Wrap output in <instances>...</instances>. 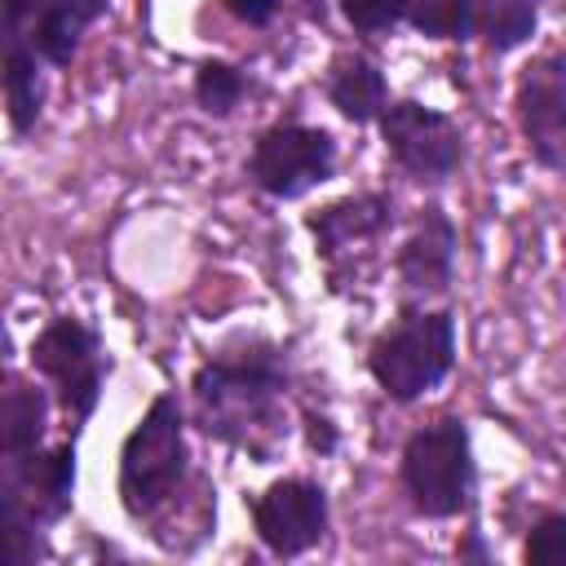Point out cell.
Listing matches in <instances>:
<instances>
[{
	"label": "cell",
	"instance_id": "6da1fadb",
	"mask_svg": "<svg viewBox=\"0 0 566 566\" xmlns=\"http://www.w3.org/2000/svg\"><path fill=\"white\" fill-rule=\"evenodd\" d=\"M292 358L274 336H239L190 371V424L252 464H274L292 438L287 424Z\"/></svg>",
	"mask_w": 566,
	"mask_h": 566
},
{
	"label": "cell",
	"instance_id": "7a4b0ae2",
	"mask_svg": "<svg viewBox=\"0 0 566 566\" xmlns=\"http://www.w3.org/2000/svg\"><path fill=\"white\" fill-rule=\"evenodd\" d=\"M190 411L172 389H159L119 442L115 495L133 526H142L164 553H177V517H186V495L195 482L190 455Z\"/></svg>",
	"mask_w": 566,
	"mask_h": 566
},
{
	"label": "cell",
	"instance_id": "3957f363",
	"mask_svg": "<svg viewBox=\"0 0 566 566\" xmlns=\"http://www.w3.org/2000/svg\"><path fill=\"white\" fill-rule=\"evenodd\" d=\"M460 358V323L451 305L398 301V314L367 340L363 367L385 402L416 407L442 389Z\"/></svg>",
	"mask_w": 566,
	"mask_h": 566
},
{
	"label": "cell",
	"instance_id": "277c9868",
	"mask_svg": "<svg viewBox=\"0 0 566 566\" xmlns=\"http://www.w3.org/2000/svg\"><path fill=\"white\" fill-rule=\"evenodd\" d=\"M398 491L424 522H455L478 513V455L464 416H438L402 438Z\"/></svg>",
	"mask_w": 566,
	"mask_h": 566
},
{
	"label": "cell",
	"instance_id": "5b68a950",
	"mask_svg": "<svg viewBox=\"0 0 566 566\" xmlns=\"http://www.w3.org/2000/svg\"><path fill=\"white\" fill-rule=\"evenodd\" d=\"M301 221L314 239V261L327 274V292L354 296V287L371 279L380 243L398 226V199L389 190H349L340 199L310 208Z\"/></svg>",
	"mask_w": 566,
	"mask_h": 566
},
{
	"label": "cell",
	"instance_id": "8992f818",
	"mask_svg": "<svg viewBox=\"0 0 566 566\" xmlns=\"http://www.w3.org/2000/svg\"><path fill=\"white\" fill-rule=\"evenodd\" d=\"M27 367L53 389V402L66 420V433L80 438L88 420L102 407L106 376H111V349L102 332L80 314H53L27 345Z\"/></svg>",
	"mask_w": 566,
	"mask_h": 566
},
{
	"label": "cell",
	"instance_id": "52a82bcc",
	"mask_svg": "<svg viewBox=\"0 0 566 566\" xmlns=\"http://www.w3.org/2000/svg\"><path fill=\"white\" fill-rule=\"evenodd\" d=\"M340 164V146L332 137V128L323 124H305V119H274L265 124L248 155H243V177L256 195L274 199V203H292L305 199L310 190L327 186L336 177Z\"/></svg>",
	"mask_w": 566,
	"mask_h": 566
},
{
	"label": "cell",
	"instance_id": "ba28073f",
	"mask_svg": "<svg viewBox=\"0 0 566 566\" xmlns=\"http://www.w3.org/2000/svg\"><path fill=\"white\" fill-rule=\"evenodd\" d=\"M385 159L411 181V186H447L464 168V128L455 124L451 111L429 106L420 97H394L385 115L376 119Z\"/></svg>",
	"mask_w": 566,
	"mask_h": 566
},
{
	"label": "cell",
	"instance_id": "9c48e42d",
	"mask_svg": "<svg viewBox=\"0 0 566 566\" xmlns=\"http://www.w3.org/2000/svg\"><path fill=\"white\" fill-rule=\"evenodd\" d=\"M75 442L80 438L66 433L22 460H4V517L13 557L22 553L27 535L44 539V531H53L75 509Z\"/></svg>",
	"mask_w": 566,
	"mask_h": 566
},
{
	"label": "cell",
	"instance_id": "30bf717a",
	"mask_svg": "<svg viewBox=\"0 0 566 566\" xmlns=\"http://www.w3.org/2000/svg\"><path fill=\"white\" fill-rule=\"evenodd\" d=\"M243 509L256 544L279 562H296L314 553L332 531V495L310 473H283L261 491H248Z\"/></svg>",
	"mask_w": 566,
	"mask_h": 566
},
{
	"label": "cell",
	"instance_id": "8fae6325",
	"mask_svg": "<svg viewBox=\"0 0 566 566\" xmlns=\"http://www.w3.org/2000/svg\"><path fill=\"white\" fill-rule=\"evenodd\" d=\"M513 124L535 168H566V49L535 53L513 80Z\"/></svg>",
	"mask_w": 566,
	"mask_h": 566
},
{
	"label": "cell",
	"instance_id": "7c38bea8",
	"mask_svg": "<svg viewBox=\"0 0 566 566\" xmlns=\"http://www.w3.org/2000/svg\"><path fill=\"white\" fill-rule=\"evenodd\" d=\"M455 256H460L455 217L438 199L420 203L416 217H411V230L398 239V248L389 256L398 301H420V305L442 301L455 283Z\"/></svg>",
	"mask_w": 566,
	"mask_h": 566
},
{
	"label": "cell",
	"instance_id": "4fadbf2b",
	"mask_svg": "<svg viewBox=\"0 0 566 566\" xmlns=\"http://www.w3.org/2000/svg\"><path fill=\"white\" fill-rule=\"evenodd\" d=\"M323 97L354 128H376V119L394 102L385 66L371 53H363V49H336L327 57V66H323Z\"/></svg>",
	"mask_w": 566,
	"mask_h": 566
},
{
	"label": "cell",
	"instance_id": "5bb4252c",
	"mask_svg": "<svg viewBox=\"0 0 566 566\" xmlns=\"http://www.w3.org/2000/svg\"><path fill=\"white\" fill-rule=\"evenodd\" d=\"M106 13H111V0H44L18 31H4V35H22L49 71H71V62L84 49V35Z\"/></svg>",
	"mask_w": 566,
	"mask_h": 566
},
{
	"label": "cell",
	"instance_id": "9a60e30c",
	"mask_svg": "<svg viewBox=\"0 0 566 566\" xmlns=\"http://www.w3.org/2000/svg\"><path fill=\"white\" fill-rule=\"evenodd\" d=\"M44 62L40 53L22 40V35H4V62H0V93H4V119L13 137H31L44 102H49V84H44Z\"/></svg>",
	"mask_w": 566,
	"mask_h": 566
},
{
	"label": "cell",
	"instance_id": "2e32d148",
	"mask_svg": "<svg viewBox=\"0 0 566 566\" xmlns=\"http://www.w3.org/2000/svg\"><path fill=\"white\" fill-rule=\"evenodd\" d=\"M539 13L544 0H473V40L491 57H509L535 40Z\"/></svg>",
	"mask_w": 566,
	"mask_h": 566
},
{
	"label": "cell",
	"instance_id": "e0dca14e",
	"mask_svg": "<svg viewBox=\"0 0 566 566\" xmlns=\"http://www.w3.org/2000/svg\"><path fill=\"white\" fill-rule=\"evenodd\" d=\"M252 93H256V80L239 62H226V57H203L190 75V102L208 119H230Z\"/></svg>",
	"mask_w": 566,
	"mask_h": 566
},
{
	"label": "cell",
	"instance_id": "ac0fdd59",
	"mask_svg": "<svg viewBox=\"0 0 566 566\" xmlns=\"http://www.w3.org/2000/svg\"><path fill=\"white\" fill-rule=\"evenodd\" d=\"M407 27L433 44H469L473 40V0H411Z\"/></svg>",
	"mask_w": 566,
	"mask_h": 566
},
{
	"label": "cell",
	"instance_id": "d6986e66",
	"mask_svg": "<svg viewBox=\"0 0 566 566\" xmlns=\"http://www.w3.org/2000/svg\"><path fill=\"white\" fill-rule=\"evenodd\" d=\"M411 0H336L340 22L363 40H389L398 27H407Z\"/></svg>",
	"mask_w": 566,
	"mask_h": 566
},
{
	"label": "cell",
	"instance_id": "ffe728a7",
	"mask_svg": "<svg viewBox=\"0 0 566 566\" xmlns=\"http://www.w3.org/2000/svg\"><path fill=\"white\" fill-rule=\"evenodd\" d=\"M526 566H566V509H539L522 531Z\"/></svg>",
	"mask_w": 566,
	"mask_h": 566
},
{
	"label": "cell",
	"instance_id": "44dd1931",
	"mask_svg": "<svg viewBox=\"0 0 566 566\" xmlns=\"http://www.w3.org/2000/svg\"><path fill=\"white\" fill-rule=\"evenodd\" d=\"M296 420H301V442H305V451H310V455L327 460V455H336V451H340V424H336L327 411H318L314 402H305Z\"/></svg>",
	"mask_w": 566,
	"mask_h": 566
},
{
	"label": "cell",
	"instance_id": "7402d4cb",
	"mask_svg": "<svg viewBox=\"0 0 566 566\" xmlns=\"http://www.w3.org/2000/svg\"><path fill=\"white\" fill-rule=\"evenodd\" d=\"M455 562L460 566H491L495 562V544L486 539V531L478 526V517H469V526L455 539Z\"/></svg>",
	"mask_w": 566,
	"mask_h": 566
},
{
	"label": "cell",
	"instance_id": "603a6c76",
	"mask_svg": "<svg viewBox=\"0 0 566 566\" xmlns=\"http://www.w3.org/2000/svg\"><path fill=\"white\" fill-rule=\"evenodd\" d=\"M221 4V13L226 18H234L239 27H270L274 18H279V9H283V0H217Z\"/></svg>",
	"mask_w": 566,
	"mask_h": 566
},
{
	"label": "cell",
	"instance_id": "cb8c5ba5",
	"mask_svg": "<svg viewBox=\"0 0 566 566\" xmlns=\"http://www.w3.org/2000/svg\"><path fill=\"white\" fill-rule=\"evenodd\" d=\"M0 4H4V31H18L44 0H0Z\"/></svg>",
	"mask_w": 566,
	"mask_h": 566
},
{
	"label": "cell",
	"instance_id": "d4e9b609",
	"mask_svg": "<svg viewBox=\"0 0 566 566\" xmlns=\"http://www.w3.org/2000/svg\"><path fill=\"white\" fill-rule=\"evenodd\" d=\"M310 9H314V13H323V0H310Z\"/></svg>",
	"mask_w": 566,
	"mask_h": 566
}]
</instances>
